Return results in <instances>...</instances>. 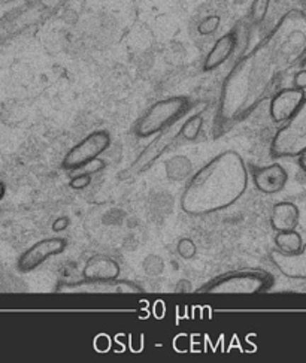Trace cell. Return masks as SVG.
Returning <instances> with one entry per match:
<instances>
[{
    "label": "cell",
    "mask_w": 306,
    "mask_h": 363,
    "mask_svg": "<svg viewBox=\"0 0 306 363\" xmlns=\"http://www.w3.org/2000/svg\"><path fill=\"white\" fill-rule=\"evenodd\" d=\"M5 194H6V186L2 183V181H0V201L5 198Z\"/></svg>",
    "instance_id": "24"
},
{
    "label": "cell",
    "mask_w": 306,
    "mask_h": 363,
    "mask_svg": "<svg viewBox=\"0 0 306 363\" xmlns=\"http://www.w3.org/2000/svg\"><path fill=\"white\" fill-rule=\"evenodd\" d=\"M203 128V117L202 116H193L191 118H187L183 124H181V139L184 141L193 143L196 141L200 135V130Z\"/></svg>",
    "instance_id": "16"
},
{
    "label": "cell",
    "mask_w": 306,
    "mask_h": 363,
    "mask_svg": "<svg viewBox=\"0 0 306 363\" xmlns=\"http://www.w3.org/2000/svg\"><path fill=\"white\" fill-rule=\"evenodd\" d=\"M245 160L234 150L220 152L196 171L181 194L179 206L190 217L211 216L238 202L248 189Z\"/></svg>",
    "instance_id": "1"
},
{
    "label": "cell",
    "mask_w": 306,
    "mask_h": 363,
    "mask_svg": "<svg viewBox=\"0 0 306 363\" xmlns=\"http://www.w3.org/2000/svg\"><path fill=\"white\" fill-rule=\"evenodd\" d=\"M121 274V268L117 260L105 255H96L86 262L82 269L84 281H109L115 280Z\"/></svg>",
    "instance_id": "10"
},
{
    "label": "cell",
    "mask_w": 306,
    "mask_h": 363,
    "mask_svg": "<svg viewBox=\"0 0 306 363\" xmlns=\"http://www.w3.org/2000/svg\"><path fill=\"white\" fill-rule=\"evenodd\" d=\"M253 183L260 193L275 194L285 189L288 183V172L280 163L256 167L253 171Z\"/></svg>",
    "instance_id": "9"
},
{
    "label": "cell",
    "mask_w": 306,
    "mask_h": 363,
    "mask_svg": "<svg viewBox=\"0 0 306 363\" xmlns=\"http://www.w3.org/2000/svg\"><path fill=\"white\" fill-rule=\"evenodd\" d=\"M69 293H101V295H115V293H142L144 290L130 281H118V278L109 281H82L69 284L64 289Z\"/></svg>",
    "instance_id": "12"
},
{
    "label": "cell",
    "mask_w": 306,
    "mask_h": 363,
    "mask_svg": "<svg viewBox=\"0 0 306 363\" xmlns=\"http://www.w3.org/2000/svg\"><path fill=\"white\" fill-rule=\"evenodd\" d=\"M176 251L181 257L188 260L196 256L198 248H196V244H194L190 238H181L176 244Z\"/></svg>",
    "instance_id": "17"
},
{
    "label": "cell",
    "mask_w": 306,
    "mask_h": 363,
    "mask_svg": "<svg viewBox=\"0 0 306 363\" xmlns=\"http://www.w3.org/2000/svg\"><path fill=\"white\" fill-rule=\"evenodd\" d=\"M306 151V97L296 116L284 123L272 139L273 157H299Z\"/></svg>",
    "instance_id": "4"
},
{
    "label": "cell",
    "mask_w": 306,
    "mask_h": 363,
    "mask_svg": "<svg viewBox=\"0 0 306 363\" xmlns=\"http://www.w3.org/2000/svg\"><path fill=\"white\" fill-rule=\"evenodd\" d=\"M273 283V277L266 271L245 269L217 277L199 291L214 295H259L271 290Z\"/></svg>",
    "instance_id": "2"
},
{
    "label": "cell",
    "mask_w": 306,
    "mask_h": 363,
    "mask_svg": "<svg viewBox=\"0 0 306 363\" xmlns=\"http://www.w3.org/2000/svg\"><path fill=\"white\" fill-rule=\"evenodd\" d=\"M191 108L190 99L184 96H174L162 99L148 108L147 113L137 120L135 133L137 138L147 139L152 135L168 129L169 125L178 123Z\"/></svg>",
    "instance_id": "3"
},
{
    "label": "cell",
    "mask_w": 306,
    "mask_h": 363,
    "mask_svg": "<svg viewBox=\"0 0 306 363\" xmlns=\"http://www.w3.org/2000/svg\"><path fill=\"white\" fill-rule=\"evenodd\" d=\"M110 135L106 130H94L66 152L62 162L63 169L76 171L86 163L101 157L110 147Z\"/></svg>",
    "instance_id": "5"
},
{
    "label": "cell",
    "mask_w": 306,
    "mask_h": 363,
    "mask_svg": "<svg viewBox=\"0 0 306 363\" xmlns=\"http://www.w3.org/2000/svg\"><path fill=\"white\" fill-rule=\"evenodd\" d=\"M179 139L181 125H176V123L169 125L168 129L159 132L157 138L152 139V143L144 148V151L136 157L132 166L123 175H136L148 171L151 164H154L164 155V151H168Z\"/></svg>",
    "instance_id": "6"
},
{
    "label": "cell",
    "mask_w": 306,
    "mask_h": 363,
    "mask_svg": "<svg viewBox=\"0 0 306 363\" xmlns=\"http://www.w3.org/2000/svg\"><path fill=\"white\" fill-rule=\"evenodd\" d=\"M273 242H275L276 250L281 251V253H284V255H296L303 248L302 235L296 229L276 232Z\"/></svg>",
    "instance_id": "15"
},
{
    "label": "cell",
    "mask_w": 306,
    "mask_h": 363,
    "mask_svg": "<svg viewBox=\"0 0 306 363\" xmlns=\"http://www.w3.org/2000/svg\"><path fill=\"white\" fill-rule=\"evenodd\" d=\"M305 97L306 91L296 87H287L276 91L269 104V116L272 121L276 124H284L293 118L300 109Z\"/></svg>",
    "instance_id": "8"
},
{
    "label": "cell",
    "mask_w": 306,
    "mask_h": 363,
    "mask_svg": "<svg viewBox=\"0 0 306 363\" xmlns=\"http://www.w3.org/2000/svg\"><path fill=\"white\" fill-rule=\"evenodd\" d=\"M271 259L275 268L291 280H306V244L296 255H284L281 251L272 250Z\"/></svg>",
    "instance_id": "11"
},
{
    "label": "cell",
    "mask_w": 306,
    "mask_h": 363,
    "mask_svg": "<svg viewBox=\"0 0 306 363\" xmlns=\"http://www.w3.org/2000/svg\"><path fill=\"white\" fill-rule=\"evenodd\" d=\"M299 167L306 174V151H303L299 156Z\"/></svg>",
    "instance_id": "23"
},
{
    "label": "cell",
    "mask_w": 306,
    "mask_h": 363,
    "mask_svg": "<svg viewBox=\"0 0 306 363\" xmlns=\"http://www.w3.org/2000/svg\"><path fill=\"white\" fill-rule=\"evenodd\" d=\"M67 247V240L62 236H51V238H44L35 242L32 247L27 248L24 253L18 257L17 269L23 274H29L38 269L40 264L62 255Z\"/></svg>",
    "instance_id": "7"
},
{
    "label": "cell",
    "mask_w": 306,
    "mask_h": 363,
    "mask_svg": "<svg viewBox=\"0 0 306 363\" xmlns=\"http://www.w3.org/2000/svg\"><path fill=\"white\" fill-rule=\"evenodd\" d=\"M293 87L306 91V69H302V71L295 74V77H293Z\"/></svg>",
    "instance_id": "22"
},
{
    "label": "cell",
    "mask_w": 306,
    "mask_h": 363,
    "mask_svg": "<svg viewBox=\"0 0 306 363\" xmlns=\"http://www.w3.org/2000/svg\"><path fill=\"white\" fill-rule=\"evenodd\" d=\"M269 5H271V0H254L253 8H251V18L254 23L259 24L266 18Z\"/></svg>",
    "instance_id": "18"
},
{
    "label": "cell",
    "mask_w": 306,
    "mask_h": 363,
    "mask_svg": "<svg viewBox=\"0 0 306 363\" xmlns=\"http://www.w3.org/2000/svg\"><path fill=\"white\" fill-rule=\"evenodd\" d=\"M300 211L293 202H278L271 211V228L275 232L295 230L299 226Z\"/></svg>",
    "instance_id": "14"
},
{
    "label": "cell",
    "mask_w": 306,
    "mask_h": 363,
    "mask_svg": "<svg viewBox=\"0 0 306 363\" xmlns=\"http://www.w3.org/2000/svg\"><path fill=\"white\" fill-rule=\"evenodd\" d=\"M91 184V175L87 174H76L69 181V187L74 190H84Z\"/></svg>",
    "instance_id": "20"
},
{
    "label": "cell",
    "mask_w": 306,
    "mask_h": 363,
    "mask_svg": "<svg viewBox=\"0 0 306 363\" xmlns=\"http://www.w3.org/2000/svg\"><path fill=\"white\" fill-rule=\"evenodd\" d=\"M105 167H106V162L103 159H101V157H97V159L86 163L84 166H81L79 169H76V171H78V174H87V175L93 177L94 174L103 171Z\"/></svg>",
    "instance_id": "19"
},
{
    "label": "cell",
    "mask_w": 306,
    "mask_h": 363,
    "mask_svg": "<svg viewBox=\"0 0 306 363\" xmlns=\"http://www.w3.org/2000/svg\"><path fill=\"white\" fill-rule=\"evenodd\" d=\"M236 45H238V36H236V33L233 32L218 38L211 51L206 55L205 63H203V71L211 72L218 69L221 65H225L232 57Z\"/></svg>",
    "instance_id": "13"
},
{
    "label": "cell",
    "mask_w": 306,
    "mask_h": 363,
    "mask_svg": "<svg viewBox=\"0 0 306 363\" xmlns=\"http://www.w3.org/2000/svg\"><path fill=\"white\" fill-rule=\"evenodd\" d=\"M218 24H220V17H208L200 23L199 33L205 36L211 35L218 29Z\"/></svg>",
    "instance_id": "21"
}]
</instances>
